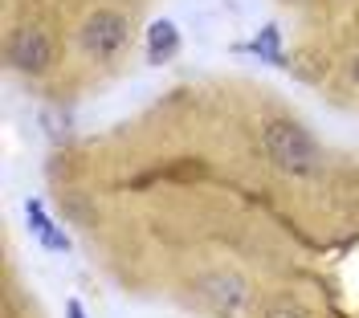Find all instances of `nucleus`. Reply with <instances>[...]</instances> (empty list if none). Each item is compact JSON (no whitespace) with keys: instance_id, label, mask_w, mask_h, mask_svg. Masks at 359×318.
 <instances>
[{"instance_id":"obj_10","label":"nucleus","mask_w":359,"mask_h":318,"mask_svg":"<svg viewBox=\"0 0 359 318\" xmlns=\"http://www.w3.org/2000/svg\"><path fill=\"white\" fill-rule=\"evenodd\" d=\"M351 82L359 86V49H355V57H351Z\"/></svg>"},{"instance_id":"obj_5","label":"nucleus","mask_w":359,"mask_h":318,"mask_svg":"<svg viewBox=\"0 0 359 318\" xmlns=\"http://www.w3.org/2000/svg\"><path fill=\"white\" fill-rule=\"evenodd\" d=\"M25 212H29V228L37 233V241H41L45 249H53V253H69V237L62 233V228L53 225L49 216H45V208L37 205V200H29L25 205Z\"/></svg>"},{"instance_id":"obj_3","label":"nucleus","mask_w":359,"mask_h":318,"mask_svg":"<svg viewBox=\"0 0 359 318\" xmlns=\"http://www.w3.org/2000/svg\"><path fill=\"white\" fill-rule=\"evenodd\" d=\"M4 57H8V66L17 69V74L37 78V74H45V69L53 66V41H49V33H45V29L25 25V29H17V33L8 37Z\"/></svg>"},{"instance_id":"obj_7","label":"nucleus","mask_w":359,"mask_h":318,"mask_svg":"<svg viewBox=\"0 0 359 318\" xmlns=\"http://www.w3.org/2000/svg\"><path fill=\"white\" fill-rule=\"evenodd\" d=\"M253 53H257V57H266L269 66H286V62H282V49H278V29H273V25L262 29V37L253 41Z\"/></svg>"},{"instance_id":"obj_9","label":"nucleus","mask_w":359,"mask_h":318,"mask_svg":"<svg viewBox=\"0 0 359 318\" xmlns=\"http://www.w3.org/2000/svg\"><path fill=\"white\" fill-rule=\"evenodd\" d=\"M66 318H86V310H82V302H66Z\"/></svg>"},{"instance_id":"obj_4","label":"nucleus","mask_w":359,"mask_h":318,"mask_svg":"<svg viewBox=\"0 0 359 318\" xmlns=\"http://www.w3.org/2000/svg\"><path fill=\"white\" fill-rule=\"evenodd\" d=\"M180 53V33L172 21H156L151 29H147V62H156V66H163V62H172Z\"/></svg>"},{"instance_id":"obj_2","label":"nucleus","mask_w":359,"mask_h":318,"mask_svg":"<svg viewBox=\"0 0 359 318\" xmlns=\"http://www.w3.org/2000/svg\"><path fill=\"white\" fill-rule=\"evenodd\" d=\"M127 37H131V25H127L123 13H114V8L90 13L86 21H82V29H78V46L94 62H111L114 53L127 46Z\"/></svg>"},{"instance_id":"obj_1","label":"nucleus","mask_w":359,"mask_h":318,"mask_svg":"<svg viewBox=\"0 0 359 318\" xmlns=\"http://www.w3.org/2000/svg\"><path fill=\"white\" fill-rule=\"evenodd\" d=\"M262 147H266L269 163L282 167V172H290V176H314V172H323V147L294 118H269L266 131H262Z\"/></svg>"},{"instance_id":"obj_8","label":"nucleus","mask_w":359,"mask_h":318,"mask_svg":"<svg viewBox=\"0 0 359 318\" xmlns=\"http://www.w3.org/2000/svg\"><path fill=\"white\" fill-rule=\"evenodd\" d=\"M266 318H306V314H302L294 302H286V298H282V302H273V306L266 310Z\"/></svg>"},{"instance_id":"obj_6","label":"nucleus","mask_w":359,"mask_h":318,"mask_svg":"<svg viewBox=\"0 0 359 318\" xmlns=\"http://www.w3.org/2000/svg\"><path fill=\"white\" fill-rule=\"evenodd\" d=\"M217 290H212V302L224 306V310H233V306H241L245 302V282L241 277H233V273H217V277H208Z\"/></svg>"}]
</instances>
